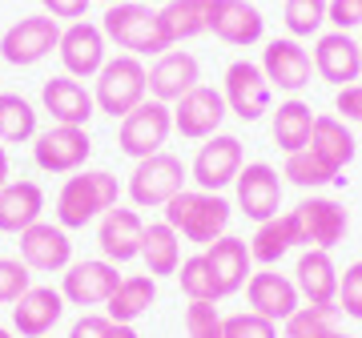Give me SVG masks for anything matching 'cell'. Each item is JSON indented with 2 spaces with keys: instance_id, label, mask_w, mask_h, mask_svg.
Here are the masks:
<instances>
[{
  "instance_id": "cell-1",
  "label": "cell",
  "mask_w": 362,
  "mask_h": 338,
  "mask_svg": "<svg viewBox=\"0 0 362 338\" xmlns=\"http://www.w3.org/2000/svg\"><path fill=\"white\" fill-rule=\"evenodd\" d=\"M121 197V185H117L113 173L105 169H77L61 194H57V226L65 230H85L89 221H101V214L117 206Z\"/></svg>"
},
{
  "instance_id": "cell-2",
  "label": "cell",
  "mask_w": 362,
  "mask_h": 338,
  "mask_svg": "<svg viewBox=\"0 0 362 338\" xmlns=\"http://www.w3.org/2000/svg\"><path fill=\"white\" fill-rule=\"evenodd\" d=\"M230 218L233 206L221 194H209V190H181L165 206V221L197 246H214L221 234H230Z\"/></svg>"
},
{
  "instance_id": "cell-3",
  "label": "cell",
  "mask_w": 362,
  "mask_h": 338,
  "mask_svg": "<svg viewBox=\"0 0 362 338\" xmlns=\"http://www.w3.org/2000/svg\"><path fill=\"white\" fill-rule=\"evenodd\" d=\"M101 33L105 40H113L117 49L133 52V57H161L169 52L173 45L165 40L161 33V21L149 4L141 0H117L105 8V21H101Z\"/></svg>"
},
{
  "instance_id": "cell-4",
  "label": "cell",
  "mask_w": 362,
  "mask_h": 338,
  "mask_svg": "<svg viewBox=\"0 0 362 338\" xmlns=\"http://www.w3.org/2000/svg\"><path fill=\"white\" fill-rule=\"evenodd\" d=\"M145 97H149V69H145L141 57H133V52L109 57L101 65V73L93 77V101H97V109L109 113V117L133 113Z\"/></svg>"
},
{
  "instance_id": "cell-5",
  "label": "cell",
  "mask_w": 362,
  "mask_h": 338,
  "mask_svg": "<svg viewBox=\"0 0 362 338\" xmlns=\"http://www.w3.org/2000/svg\"><path fill=\"white\" fill-rule=\"evenodd\" d=\"M189 182V169L181 165V157L173 153H153V157H141L129 173V202L137 209H157V206H169L173 197L185 190Z\"/></svg>"
},
{
  "instance_id": "cell-6",
  "label": "cell",
  "mask_w": 362,
  "mask_h": 338,
  "mask_svg": "<svg viewBox=\"0 0 362 338\" xmlns=\"http://www.w3.org/2000/svg\"><path fill=\"white\" fill-rule=\"evenodd\" d=\"M169 133H173V105L145 97L133 113H125V117H121V129H117V149H121V153H129L133 161H141V157L161 153V145L169 141Z\"/></svg>"
},
{
  "instance_id": "cell-7",
  "label": "cell",
  "mask_w": 362,
  "mask_h": 338,
  "mask_svg": "<svg viewBox=\"0 0 362 338\" xmlns=\"http://www.w3.org/2000/svg\"><path fill=\"white\" fill-rule=\"evenodd\" d=\"M61 33H65L61 21H52L49 13L21 16L16 25L4 28V37H0V57L16 69H28V65H37V61H45V57L61 45Z\"/></svg>"
},
{
  "instance_id": "cell-8",
  "label": "cell",
  "mask_w": 362,
  "mask_h": 338,
  "mask_svg": "<svg viewBox=\"0 0 362 338\" xmlns=\"http://www.w3.org/2000/svg\"><path fill=\"white\" fill-rule=\"evenodd\" d=\"M242 165H246L242 141H238V137H230V133H214V137H206V145L197 149L194 165H189V177H194L197 190L221 194L226 185L238 182Z\"/></svg>"
},
{
  "instance_id": "cell-9",
  "label": "cell",
  "mask_w": 362,
  "mask_h": 338,
  "mask_svg": "<svg viewBox=\"0 0 362 338\" xmlns=\"http://www.w3.org/2000/svg\"><path fill=\"white\" fill-rule=\"evenodd\" d=\"M93 153L89 129L81 125H52L33 137V161L45 173H77Z\"/></svg>"
},
{
  "instance_id": "cell-10",
  "label": "cell",
  "mask_w": 362,
  "mask_h": 338,
  "mask_svg": "<svg viewBox=\"0 0 362 338\" xmlns=\"http://www.w3.org/2000/svg\"><path fill=\"white\" fill-rule=\"evenodd\" d=\"M233 190H238V209H242L250 221L262 226V221L278 218V209H282V177H278L274 165H266V161L242 165Z\"/></svg>"
},
{
  "instance_id": "cell-11",
  "label": "cell",
  "mask_w": 362,
  "mask_h": 338,
  "mask_svg": "<svg viewBox=\"0 0 362 338\" xmlns=\"http://www.w3.org/2000/svg\"><path fill=\"white\" fill-rule=\"evenodd\" d=\"M109 49V40H105L101 25H89V21H73V25L61 33V45H57V57H61V65H65L69 77L77 81H89L101 73V65L109 61L105 57Z\"/></svg>"
},
{
  "instance_id": "cell-12",
  "label": "cell",
  "mask_w": 362,
  "mask_h": 338,
  "mask_svg": "<svg viewBox=\"0 0 362 338\" xmlns=\"http://www.w3.org/2000/svg\"><path fill=\"white\" fill-rule=\"evenodd\" d=\"M221 97H226V109L242 121H258L262 113H270V81H266L262 65H254V61H233L226 69Z\"/></svg>"
},
{
  "instance_id": "cell-13",
  "label": "cell",
  "mask_w": 362,
  "mask_h": 338,
  "mask_svg": "<svg viewBox=\"0 0 362 338\" xmlns=\"http://www.w3.org/2000/svg\"><path fill=\"white\" fill-rule=\"evenodd\" d=\"M121 282V274H117L113 262L105 258H85V262H73L61 278V294H65L69 306H81V310H89V306H105L109 294L117 290Z\"/></svg>"
},
{
  "instance_id": "cell-14",
  "label": "cell",
  "mask_w": 362,
  "mask_h": 338,
  "mask_svg": "<svg viewBox=\"0 0 362 338\" xmlns=\"http://www.w3.org/2000/svg\"><path fill=\"white\" fill-rule=\"evenodd\" d=\"M294 218H298L302 246H314V250H334L350 230L346 209L334 197H306V202H298Z\"/></svg>"
},
{
  "instance_id": "cell-15",
  "label": "cell",
  "mask_w": 362,
  "mask_h": 338,
  "mask_svg": "<svg viewBox=\"0 0 362 338\" xmlns=\"http://www.w3.org/2000/svg\"><path fill=\"white\" fill-rule=\"evenodd\" d=\"M226 97H221L214 85H197L173 105V129L181 137H189V141H206L218 133V125L226 121Z\"/></svg>"
},
{
  "instance_id": "cell-16",
  "label": "cell",
  "mask_w": 362,
  "mask_h": 338,
  "mask_svg": "<svg viewBox=\"0 0 362 338\" xmlns=\"http://www.w3.org/2000/svg\"><path fill=\"white\" fill-rule=\"evenodd\" d=\"M262 73L270 81V89L298 93V89H306L314 77V57L294 37H278L262 49Z\"/></svg>"
},
{
  "instance_id": "cell-17",
  "label": "cell",
  "mask_w": 362,
  "mask_h": 338,
  "mask_svg": "<svg viewBox=\"0 0 362 338\" xmlns=\"http://www.w3.org/2000/svg\"><path fill=\"white\" fill-rule=\"evenodd\" d=\"M21 262L37 274H57L73 266V242L69 230L57 221H37L21 234Z\"/></svg>"
},
{
  "instance_id": "cell-18",
  "label": "cell",
  "mask_w": 362,
  "mask_h": 338,
  "mask_svg": "<svg viewBox=\"0 0 362 338\" xmlns=\"http://www.w3.org/2000/svg\"><path fill=\"white\" fill-rule=\"evenodd\" d=\"M246 298H250V310L262 314V318H270V322H286V318L302 306V294H298L294 278H290V274H278L274 266L250 274Z\"/></svg>"
},
{
  "instance_id": "cell-19",
  "label": "cell",
  "mask_w": 362,
  "mask_h": 338,
  "mask_svg": "<svg viewBox=\"0 0 362 338\" xmlns=\"http://www.w3.org/2000/svg\"><path fill=\"white\" fill-rule=\"evenodd\" d=\"M202 85V65H197L194 52L185 49H169L161 52L149 69V97L153 101H165V105H177L189 89Z\"/></svg>"
},
{
  "instance_id": "cell-20",
  "label": "cell",
  "mask_w": 362,
  "mask_h": 338,
  "mask_svg": "<svg viewBox=\"0 0 362 338\" xmlns=\"http://www.w3.org/2000/svg\"><path fill=\"white\" fill-rule=\"evenodd\" d=\"M141 238H145V221L137 209L113 206L97 221V246H101L105 262H113V266L141 258Z\"/></svg>"
},
{
  "instance_id": "cell-21",
  "label": "cell",
  "mask_w": 362,
  "mask_h": 338,
  "mask_svg": "<svg viewBox=\"0 0 362 338\" xmlns=\"http://www.w3.org/2000/svg\"><path fill=\"white\" fill-rule=\"evenodd\" d=\"M314 73L330 85H354L362 77V49L350 33H322L314 45Z\"/></svg>"
},
{
  "instance_id": "cell-22",
  "label": "cell",
  "mask_w": 362,
  "mask_h": 338,
  "mask_svg": "<svg viewBox=\"0 0 362 338\" xmlns=\"http://www.w3.org/2000/svg\"><path fill=\"white\" fill-rule=\"evenodd\" d=\"M40 105H45V113L52 117V125H89V117L97 113V101H93V93L81 85L77 77H49L45 81V89H40Z\"/></svg>"
},
{
  "instance_id": "cell-23",
  "label": "cell",
  "mask_w": 362,
  "mask_h": 338,
  "mask_svg": "<svg viewBox=\"0 0 362 338\" xmlns=\"http://www.w3.org/2000/svg\"><path fill=\"white\" fill-rule=\"evenodd\" d=\"M209 33L233 49H246V45H258L262 33H266V16L250 4V0H214L209 8Z\"/></svg>"
},
{
  "instance_id": "cell-24",
  "label": "cell",
  "mask_w": 362,
  "mask_h": 338,
  "mask_svg": "<svg viewBox=\"0 0 362 338\" xmlns=\"http://www.w3.org/2000/svg\"><path fill=\"white\" fill-rule=\"evenodd\" d=\"M294 286H298V294H302L306 306H334L338 302V270H334L330 250L306 246L302 254H298Z\"/></svg>"
},
{
  "instance_id": "cell-25",
  "label": "cell",
  "mask_w": 362,
  "mask_h": 338,
  "mask_svg": "<svg viewBox=\"0 0 362 338\" xmlns=\"http://www.w3.org/2000/svg\"><path fill=\"white\" fill-rule=\"evenodd\" d=\"M65 314V294L52 286H33L21 302H13V326L21 338H45Z\"/></svg>"
},
{
  "instance_id": "cell-26",
  "label": "cell",
  "mask_w": 362,
  "mask_h": 338,
  "mask_svg": "<svg viewBox=\"0 0 362 338\" xmlns=\"http://www.w3.org/2000/svg\"><path fill=\"white\" fill-rule=\"evenodd\" d=\"M206 262L209 270H214V278H218L221 286V298H230V294H238V290L250 282V266H254V258H250V246L242 242V238L233 234H221L214 246H206Z\"/></svg>"
},
{
  "instance_id": "cell-27",
  "label": "cell",
  "mask_w": 362,
  "mask_h": 338,
  "mask_svg": "<svg viewBox=\"0 0 362 338\" xmlns=\"http://www.w3.org/2000/svg\"><path fill=\"white\" fill-rule=\"evenodd\" d=\"M45 214V190L37 182L0 185V234H25Z\"/></svg>"
},
{
  "instance_id": "cell-28",
  "label": "cell",
  "mask_w": 362,
  "mask_h": 338,
  "mask_svg": "<svg viewBox=\"0 0 362 338\" xmlns=\"http://www.w3.org/2000/svg\"><path fill=\"white\" fill-rule=\"evenodd\" d=\"M294 246H302V234H298V218L290 209V214H278L258 226V234L250 238V258L262 266H278Z\"/></svg>"
},
{
  "instance_id": "cell-29",
  "label": "cell",
  "mask_w": 362,
  "mask_h": 338,
  "mask_svg": "<svg viewBox=\"0 0 362 338\" xmlns=\"http://www.w3.org/2000/svg\"><path fill=\"white\" fill-rule=\"evenodd\" d=\"M153 302H157V278L153 274H129V278H121L117 290L109 294L105 314H109L113 322H137Z\"/></svg>"
},
{
  "instance_id": "cell-30",
  "label": "cell",
  "mask_w": 362,
  "mask_h": 338,
  "mask_svg": "<svg viewBox=\"0 0 362 338\" xmlns=\"http://www.w3.org/2000/svg\"><path fill=\"white\" fill-rule=\"evenodd\" d=\"M209 8H214V0H165V8L157 13L165 40L181 45V40H194L202 33H209Z\"/></svg>"
},
{
  "instance_id": "cell-31",
  "label": "cell",
  "mask_w": 362,
  "mask_h": 338,
  "mask_svg": "<svg viewBox=\"0 0 362 338\" xmlns=\"http://www.w3.org/2000/svg\"><path fill=\"white\" fill-rule=\"evenodd\" d=\"M310 133H314V109L310 105L298 101V97L278 105V113H274V121H270V137L282 153L306 149V145H310Z\"/></svg>"
},
{
  "instance_id": "cell-32",
  "label": "cell",
  "mask_w": 362,
  "mask_h": 338,
  "mask_svg": "<svg viewBox=\"0 0 362 338\" xmlns=\"http://www.w3.org/2000/svg\"><path fill=\"white\" fill-rule=\"evenodd\" d=\"M141 262H145V274H153V278L177 274V266H181V234L169 226V221H153V226H145Z\"/></svg>"
},
{
  "instance_id": "cell-33",
  "label": "cell",
  "mask_w": 362,
  "mask_h": 338,
  "mask_svg": "<svg viewBox=\"0 0 362 338\" xmlns=\"http://www.w3.org/2000/svg\"><path fill=\"white\" fill-rule=\"evenodd\" d=\"M310 149L322 153L330 165L342 173V169L354 161V133L342 125V117H314V133H310Z\"/></svg>"
},
{
  "instance_id": "cell-34",
  "label": "cell",
  "mask_w": 362,
  "mask_h": 338,
  "mask_svg": "<svg viewBox=\"0 0 362 338\" xmlns=\"http://www.w3.org/2000/svg\"><path fill=\"white\" fill-rule=\"evenodd\" d=\"M37 137V109L21 93H0V145H21Z\"/></svg>"
},
{
  "instance_id": "cell-35",
  "label": "cell",
  "mask_w": 362,
  "mask_h": 338,
  "mask_svg": "<svg viewBox=\"0 0 362 338\" xmlns=\"http://www.w3.org/2000/svg\"><path fill=\"white\" fill-rule=\"evenodd\" d=\"M282 177H286V182H294L298 190H318V185L342 182V177H338V169L330 165L322 153H314L310 145H306V149H298V153H286Z\"/></svg>"
},
{
  "instance_id": "cell-36",
  "label": "cell",
  "mask_w": 362,
  "mask_h": 338,
  "mask_svg": "<svg viewBox=\"0 0 362 338\" xmlns=\"http://www.w3.org/2000/svg\"><path fill=\"white\" fill-rule=\"evenodd\" d=\"M338 326V306H298L282 322V338H334Z\"/></svg>"
},
{
  "instance_id": "cell-37",
  "label": "cell",
  "mask_w": 362,
  "mask_h": 338,
  "mask_svg": "<svg viewBox=\"0 0 362 338\" xmlns=\"http://www.w3.org/2000/svg\"><path fill=\"white\" fill-rule=\"evenodd\" d=\"M177 282H181V294L189 302H218L221 298V286L214 270H209L206 254H194V258H185L177 266Z\"/></svg>"
},
{
  "instance_id": "cell-38",
  "label": "cell",
  "mask_w": 362,
  "mask_h": 338,
  "mask_svg": "<svg viewBox=\"0 0 362 338\" xmlns=\"http://www.w3.org/2000/svg\"><path fill=\"white\" fill-rule=\"evenodd\" d=\"M326 8H330V0H286L282 21L290 28V37H314L326 25Z\"/></svg>"
},
{
  "instance_id": "cell-39",
  "label": "cell",
  "mask_w": 362,
  "mask_h": 338,
  "mask_svg": "<svg viewBox=\"0 0 362 338\" xmlns=\"http://www.w3.org/2000/svg\"><path fill=\"white\" fill-rule=\"evenodd\" d=\"M33 290V270L21 258H0V306H13Z\"/></svg>"
},
{
  "instance_id": "cell-40",
  "label": "cell",
  "mask_w": 362,
  "mask_h": 338,
  "mask_svg": "<svg viewBox=\"0 0 362 338\" xmlns=\"http://www.w3.org/2000/svg\"><path fill=\"white\" fill-rule=\"evenodd\" d=\"M226 318L218 314L214 302H189L185 306V334L189 338H221Z\"/></svg>"
},
{
  "instance_id": "cell-41",
  "label": "cell",
  "mask_w": 362,
  "mask_h": 338,
  "mask_svg": "<svg viewBox=\"0 0 362 338\" xmlns=\"http://www.w3.org/2000/svg\"><path fill=\"white\" fill-rule=\"evenodd\" d=\"M221 338H278V322H270V318H262L254 310H242L226 318Z\"/></svg>"
},
{
  "instance_id": "cell-42",
  "label": "cell",
  "mask_w": 362,
  "mask_h": 338,
  "mask_svg": "<svg viewBox=\"0 0 362 338\" xmlns=\"http://www.w3.org/2000/svg\"><path fill=\"white\" fill-rule=\"evenodd\" d=\"M338 310L362 322V262H350L338 278Z\"/></svg>"
},
{
  "instance_id": "cell-43",
  "label": "cell",
  "mask_w": 362,
  "mask_h": 338,
  "mask_svg": "<svg viewBox=\"0 0 362 338\" xmlns=\"http://www.w3.org/2000/svg\"><path fill=\"white\" fill-rule=\"evenodd\" d=\"M326 21L338 28V33H350V28L362 25V0H330L326 8Z\"/></svg>"
},
{
  "instance_id": "cell-44",
  "label": "cell",
  "mask_w": 362,
  "mask_h": 338,
  "mask_svg": "<svg viewBox=\"0 0 362 338\" xmlns=\"http://www.w3.org/2000/svg\"><path fill=\"white\" fill-rule=\"evenodd\" d=\"M93 0H40V8L52 16V21H85V13H89Z\"/></svg>"
},
{
  "instance_id": "cell-45",
  "label": "cell",
  "mask_w": 362,
  "mask_h": 338,
  "mask_svg": "<svg viewBox=\"0 0 362 338\" xmlns=\"http://www.w3.org/2000/svg\"><path fill=\"white\" fill-rule=\"evenodd\" d=\"M113 326V318L109 314H93V310H85L73 322V330H69V338H105V330Z\"/></svg>"
},
{
  "instance_id": "cell-46",
  "label": "cell",
  "mask_w": 362,
  "mask_h": 338,
  "mask_svg": "<svg viewBox=\"0 0 362 338\" xmlns=\"http://www.w3.org/2000/svg\"><path fill=\"white\" fill-rule=\"evenodd\" d=\"M338 113H342V121H362V85L354 81V85H342L338 89Z\"/></svg>"
},
{
  "instance_id": "cell-47",
  "label": "cell",
  "mask_w": 362,
  "mask_h": 338,
  "mask_svg": "<svg viewBox=\"0 0 362 338\" xmlns=\"http://www.w3.org/2000/svg\"><path fill=\"white\" fill-rule=\"evenodd\" d=\"M105 338H141V334L133 330V322H113L109 330H105Z\"/></svg>"
},
{
  "instance_id": "cell-48",
  "label": "cell",
  "mask_w": 362,
  "mask_h": 338,
  "mask_svg": "<svg viewBox=\"0 0 362 338\" xmlns=\"http://www.w3.org/2000/svg\"><path fill=\"white\" fill-rule=\"evenodd\" d=\"M0 185H8V149L0 145Z\"/></svg>"
},
{
  "instance_id": "cell-49",
  "label": "cell",
  "mask_w": 362,
  "mask_h": 338,
  "mask_svg": "<svg viewBox=\"0 0 362 338\" xmlns=\"http://www.w3.org/2000/svg\"><path fill=\"white\" fill-rule=\"evenodd\" d=\"M0 338H13V334H8V330H4V326H0Z\"/></svg>"
},
{
  "instance_id": "cell-50",
  "label": "cell",
  "mask_w": 362,
  "mask_h": 338,
  "mask_svg": "<svg viewBox=\"0 0 362 338\" xmlns=\"http://www.w3.org/2000/svg\"><path fill=\"white\" fill-rule=\"evenodd\" d=\"M334 338H354V334H342V330H338V334H334Z\"/></svg>"
},
{
  "instance_id": "cell-51",
  "label": "cell",
  "mask_w": 362,
  "mask_h": 338,
  "mask_svg": "<svg viewBox=\"0 0 362 338\" xmlns=\"http://www.w3.org/2000/svg\"><path fill=\"white\" fill-rule=\"evenodd\" d=\"M101 4H117V0H101Z\"/></svg>"
},
{
  "instance_id": "cell-52",
  "label": "cell",
  "mask_w": 362,
  "mask_h": 338,
  "mask_svg": "<svg viewBox=\"0 0 362 338\" xmlns=\"http://www.w3.org/2000/svg\"><path fill=\"white\" fill-rule=\"evenodd\" d=\"M358 49H362V40H358Z\"/></svg>"
},
{
  "instance_id": "cell-53",
  "label": "cell",
  "mask_w": 362,
  "mask_h": 338,
  "mask_svg": "<svg viewBox=\"0 0 362 338\" xmlns=\"http://www.w3.org/2000/svg\"><path fill=\"white\" fill-rule=\"evenodd\" d=\"M45 338H49V334H45Z\"/></svg>"
}]
</instances>
